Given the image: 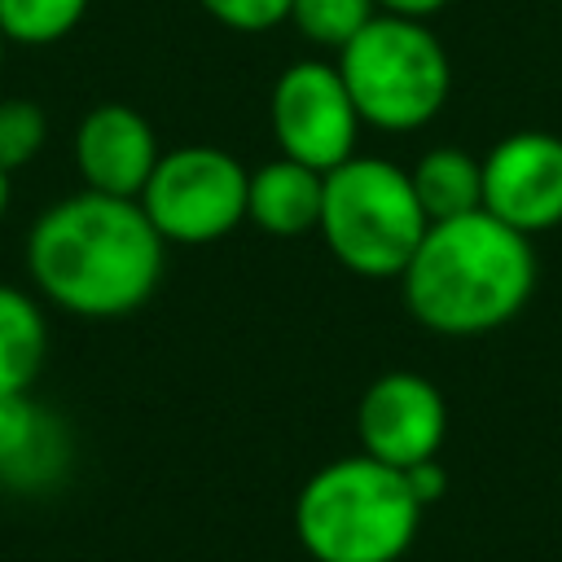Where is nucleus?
<instances>
[{
  "instance_id": "obj_12",
  "label": "nucleus",
  "mask_w": 562,
  "mask_h": 562,
  "mask_svg": "<svg viewBox=\"0 0 562 562\" xmlns=\"http://www.w3.org/2000/svg\"><path fill=\"white\" fill-rule=\"evenodd\" d=\"M66 465V435L31 391L0 395V479L18 487L48 483Z\"/></svg>"
},
{
  "instance_id": "obj_16",
  "label": "nucleus",
  "mask_w": 562,
  "mask_h": 562,
  "mask_svg": "<svg viewBox=\"0 0 562 562\" xmlns=\"http://www.w3.org/2000/svg\"><path fill=\"white\" fill-rule=\"evenodd\" d=\"M88 13V0H0V31L13 44L44 48L66 40Z\"/></svg>"
},
{
  "instance_id": "obj_19",
  "label": "nucleus",
  "mask_w": 562,
  "mask_h": 562,
  "mask_svg": "<svg viewBox=\"0 0 562 562\" xmlns=\"http://www.w3.org/2000/svg\"><path fill=\"white\" fill-rule=\"evenodd\" d=\"M404 479H408V487H413V496H417V505H422V509H430V505L448 492V474H443L439 457L408 465V470H404Z\"/></svg>"
},
{
  "instance_id": "obj_2",
  "label": "nucleus",
  "mask_w": 562,
  "mask_h": 562,
  "mask_svg": "<svg viewBox=\"0 0 562 562\" xmlns=\"http://www.w3.org/2000/svg\"><path fill=\"white\" fill-rule=\"evenodd\" d=\"M404 307L417 325L474 338L509 325L536 290L531 237L487 211L439 220L400 272Z\"/></svg>"
},
{
  "instance_id": "obj_3",
  "label": "nucleus",
  "mask_w": 562,
  "mask_h": 562,
  "mask_svg": "<svg viewBox=\"0 0 562 562\" xmlns=\"http://www.w3.org/2000/svg\"><path fill=\"white\" fill-rule=\"evenodd\" d=\"M422 514L404 470L356 452L299 487L294 536L316 562H395L408 553Z\"/></svg>"
},
{
  "instance_id": "obj_21",
  "label": "nucleus",
  "mask_w": 562,
  "mask_h": 562,
  "mask_svg": "<svg viewBox=\"0 0 562 562\" xmlns=\"http://www.w3.org/2000/svg\"><path fill=\"white\" fill-rule=\"evenodd\" d=\"M9 193H13V176L0 167V220H4V211H9Z\"/></svg>"
},
{
  "instance_id": "obj_20",
  "label": "nucleus",
  "mask_w": 562,
  "mask_h": 562,
  "mask_svg": "<svg viewBox=\"0 0 562 562\" xmlns=\"http://www.w3.org/2000/svg\"><path fill=\"white\" fill-rule=\"evenodd\" d=\"M378 4V13H391V18H417V22H426V18H435L448 0H373Z\"/></svg>"
},
{
  "instance_id": "obj_9",
  "label": "nucleus",
  "mask_w": 562,
  "mask_h": 562,
  "mask_svg": "<svg viewBox=\"0 0 562 562\" xmlns=\"http://www.w3.org/2000/svg\"><path fill=\"white\" fill-rule=\"evenodd\" d=\"M483 211L522 237L562 224V136L509 132L483 158Z\"/></svg>"
},
{
  "instance_id": "obj_7",
  "label": "nucleus",
  "mask_w": 562,
  "mask_h": 562,
  "mask_svg": "<svg viewBox=\"0 0 562 562\" xmlns=\"http://www.w3.org/2000/svg\"><path fill=\"white\" fill-rule=\"evenodd\" d=\"M268 123L277 149L316 171H334L338 162H347L364 127L338 66L321 57L290 61L277 75L268 97Z\"/></svg>"
},
{
  "instance_id": "obj_18",
  "label": "nucleus",
  "mask_w": 562,
  "mask_h": 562,
  "mask_svg": "<svg viewBox=\"0 0 562 562\" xmlns=\"http://www.w3.org/2000/svg\"><path fill=\"white\" fill-rule=\"evenodd\" d=\"M220 26L241 31V35H259L272 31L290 18V0H198Z\"/></svg>"
},
{
  "instance_id": "obj_13",
  "label": "nucleus",
  "mask_w": 562,
  "mask_h": 562,
  "mask_svg": "<svg viewBox=\"0 0 562 562\" xmlns=\"http://www.w3.org/2000/svg\"><path fill=\"white\" fill-rule=\"evenodd\" d=\"M408 180L430 224L483 211V158H470L465 149H452V145L426 149L408 167Z\"/></svg>"
},
{
  "instance_id": "obj_15",
  "label": "nucleus",
  "mask_w": 562,
  "mask_h": 562,
  "mask_svg": "<svg viewBox=\"0 0 562 562\" xmlns=\"http://www.w3.org/2000/svg\"><path fill=\"white\" fill-rule=\"evenodd\" d=\"M373 18H378V4L373 0H290V18L285 22L307 44L342 53Z\"/></svg>"
},
{
  "instance_id": "obj_5",
  "label": "nucleus",
  "mask_w": 562,
  "mask_h": 562,
  "mask_svg": "<svg viewBox=\"0 0 562 562\" xmlns=\"http://www.w3.org/2000/svg\"><path fill=\"white\" fill-rule=\"evenodd\" d=\"M338 75L369 127L382 132H417L426 127L448 92L452 66L439 35L417 18L378 13L342 53Z\"/></svg>"
},
{
  "instance_id": "obj_1",
  "label": "nucleus",
  "mask_w": 562,
  "mask_h": 562,
  "mask_svg": "<svg viewBox=\"0 0 562 562\" xmlns=\"http://www.w3.org/2000/svg\"><path fill=\"white\" fill-rule=\"evenodd\" d=\"M167 241L136 198L79 189L53 202L26 237V268L44 299L70 316L114 321L149 303Z\"/></svg>"
},
{
  "instance_id": "obj_22",
  "label": "nucleus",
  "mask_w": 562,
  "mask_h": 562,
  "mask_svg": "<svg viewBox=\"0 0 562 562\" xmlns=\"http://www.w3.org/2000/svg\"><path fill=\"white\" fill-rule=\"evenodd\" d=\"M4 44H9V40H4V31H0V53H4Z\"/></svg>"
},
{
  "instance_id": "obj_6",
  "label": "nucleus",
  "mask_w": 562,
  "mask_h": 562,
  "mask_svg": "<svg viewBox=\"0 0 562 562\" xmlns=\"http://www.w3.org/2000/svg\"><path fill=\"white\" fill-rule=\"evenodd\" d=\"M250 171L220 145H180L158 158L140 206L162 241L206 246L228 237L246 220Z\"/></svg>"
},
{
  "instance_id": "obj_14",
  "label": "nucleus",
  "mask_w": 562,
  "mask_h": 562,
  "mask_svg": "<svg viewBox=\"0 0 562 562\" xmlns=\"http://www.w3.org/2000/svg\"><path fill=\"white\" fill-rule=\"evenodd\" d=\"M48 356V321L40 303L0 281V395L31 391Z\"/></svg>"
},
{
  "instance_id": "obj_4",
  "label": "nucleus",
  "mask_w": 562,
  "mask_h": 562,
  "mask_svg": "<svg viewBox=\"0 0 562 562\" xmlns=\"http://www.w3.org/2000/svg\"><path fill=\"white\" fill-rule=\"evenodd\" d=\"M316 228L347 272L386 281L404 272L430 220L404 167L373 154H351L347 162L325 171V202Z\"/></svg>"
},
{
  "instance_id": "obj_10",
  "label": "nucleus",
  "mask_w": 562,
  "mask_h": 562,
  "mask_svg": "<svg viewBox=\"0 0 562 562\" xmlns=\"http://www.w3.org/2000/svg\"><path fill=\"white\" fill-rule=\"evenodd\" d=\"M158 136L149 119L123 101L92 105L75 127V167L83 176V189L114 193V198H140L158 167Z\"/></svg>"
},
{
  "instance_id": "obj_17",
  "label": "nucleus",
  "mask_w": 562,
  "mask_h": 562,
  "mask_svg": "<svg viewBox=\"0 0 562 562\" xmlns=\"http://www.w3.org/2000/svg\"><path fill=\"white\" fill-rule=\"evenodd\" d=\"M44 136H48V119L35 101H26V97L0 101V167L9 176L44 149Z\"/></svg>"
},
{
  "instance_id": "obj_8",
  "label": "nucleus",
  "mask_w": 562,
  "mask_h": 562,
  "mask_svg": "<svg viewBox=\"0 0 562 562\" xmlns=\"http://www.w3.org/2000/svg\"><path fill=\"white\" fill-rule=\"evenodd\" d=\"M356 435L360 452L408 470L439 457V443L448 435V404L430 378L413 369H391L364 386L356 404Z\"/></svg>"
},
{
  "instance_id": "obj_11",
  "label": "nucleus",
  "mask_w": 562,
  "mask_h": 562,
  "mask_svg": "<svg viewBox=\"0 0 562 562\" xmlns=\"http://www.w3.org/2000/svg\"><path fill=\"white\" fill-rule=\"evenodd\" d=\"M325 171L294 162L285 154L259 162L246 184V220L272 237H303L321 224Z\"/></svg>"
}]
</instances>
